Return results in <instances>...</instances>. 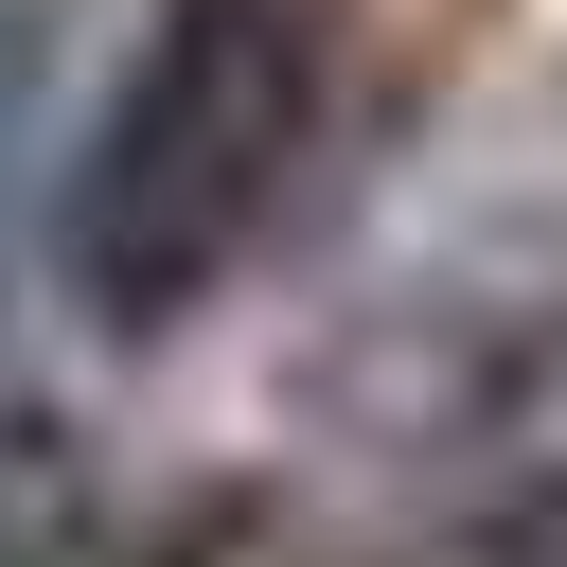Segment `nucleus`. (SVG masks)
<instances>
[{"label": "nucleus", "mask_w": 567, "mask_h": 567, "mask_svg": "<svg viewBox=\"0 0 567 567\" xmlns=\"http://www.w3.org/2000/svg\"><path fill=\"white\" fill-rule=\"evenodd\" d=\"M514 567H567V478H549V496L514 514Z\"/></svg>", "instance_id": "7ed1b4c3"}, {"label": "nucleus", "mask_w": 567, "mask_h": 567, "mask_svg": "<svg viewBox=\"0 0 567 567\" xmlns=\"http://www.w3.org/2000/svg\"><path fill=\"white\" fill-rule=\"evenodd\" d=\"M319 142V18L301 0H159V35L124 53L71 195H53V284L106 337H177L284 213Z\"/></svg>", "instance_id": "f257e3e1"}, {"label": "nucleus", "mask_w": 567, "mask_h": 567, "mask_svg": "<svg viewBox=\"0 0 567 567\" xmlns=\"http://www.w3.org/2000/svg\"><path fill=\"white\" fill-rule=\"evenodd\" d=\"M89 549V443H71V408L0 354V567H71Z\"/></svg>", "instance_id": "f03ea898"}, {"label": "nucleus", "mask_w": 567, "mask_h": 567, "mask_svg": "<svg viewBox=\"0 0 567 567\" xmlns=\"http://www.w3.org/2000/svg\"><path fill=\"white\" fill-rule=\"evenodd\" d=\"M0 124H18V35H0Z\"/></svg>", "instance_id": "20e7f679"}]
</instances>
